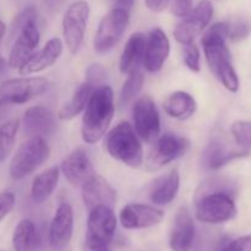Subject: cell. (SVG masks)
Returning a JSON list of instances; mask_svg holds the SVG:
<instances>
[{
	"instance_id": "obj_1",
	"label": "cell",
	"mask_w": 251,
	"mask_h": 251,
	"mask_svg": "<svg viewBox=\"0 0 251 251\" xmlns=\"http://www.w3.org/2000/svg\"><path fill=\"white\" fill-rule=\"evenodd\" d=\"M228 34L229 22H216L203 33L201 44L211 71L228 91L234 93L239 90V77L233 68L230 51L226 44Z\"/></svg>"
},
{
	"instance_id": "obj_2",
	"label": "cell",
	"mask_w": 251,
	"mask_h": 251,
	"mask_svg": "<svg viewBox=\"0 0 251 251\" xmlns=\"http://www.w3.org/2000/svg\"><path fill=\"white\" fill-rule=\"evenodd\" d=\"M114 93L107 85L98 86L91 93L82 117L81 135L86 144L93 145L107 132L114 117Z\"/></svg>"
},
{
	"instance_id": "obj_3",
	"label": "cell",
	"mask_w": 251,
	"mask_h": 251,
	"mask_svg": "<svg viewBox=\"0 0 251 251\" xmlns=\"http://www.w3.org/2000/svg\"><path fill=\"white\" fill-rule=\"evenodd\" d=\"M105 150L110 157L125 166L137 168L144 162V152L136 131L129 123L122 122L107 134Z\"/></svg>"
},
{
	"instance_id": "obj_4",
	"label": "cell",
	"mask_w": 251,
	"mask_h": 251,
	"mask_svg": "<svg viewBox=\"0 0 251 251\" xmlns=\"http://www.w3.org/2000/svg\"><path fill=\"white\" fill-rule=\"evenodd\" d=\"M50 150L41 136H31L20 145L9 167V173L14 180H21L33 173L48 159Z\"/></svg>"
},
{
	"instance_id": "obj_5",
	"label": "cell",
	"mask_w": 251,
	"mask_h": 251,
	"mask_svg": "<svg viewBox=\"0 0 251 251\" xmlns=\"http://www.w3.org/2000/svg\"><path fill=\"white\" fill-rule=\"evenodd\" d=\"M235 215V202L227 191H212L198 198L195 216L200 222L220 225L232 221Z\"/></svg>"
},
{
	"instance_id": "obj_6",
	"label": "cell",
	"mask_w": 251,
	"mask_h": 251,
	"mask_svg": "<svg viewBox=\"0 0 251 251\" xmlns=\"http://www.w3.org/2000/svg\"><path fill=\"white\" fill-rule=\"evenodd\" d=\"M46 77H17L0 83V108L25 104L48 90Z\"/></svg>"
},
{
	"instance_id": "obj_7",
	"label": "cell",
	"mask_w": 251,
	"mask_h": 251,
	"mask_svg": "<svg viewBox=\"0 0 251 251\" xmlns=\"http://www.w3.org/2000/svg\"><path fill=\"white\" fill-rule=\"evenodd\" d=\"M130 21V12L114 7L100 22L93 48L97 53H107L119 42Z\"/></svg>"
},
{
	"instance_id": "obj_8",
	"label": "cell",
	"mask_w": 251,
	"mask_h": 251,
	"mask_svg": "<svg viewBox=\"0 0 251 251\" xmlns=\"http://www.w3.org/2000/svg\"><path fill=\"white\" fill-rule=\"evenodd\" d=\"M90 5L85 0H77L66 9L63 16V36L66 47L73 54H76L83 42L86 33Z\"/></svg>"
},
{
	"instance_id": "obj_9",
	"label": "cell",
	"mask_w": 251,
	"mask_h": 251,
	"mask_svg": "<svg viewBox=\"0 0 251 251\" xmlns=\"http://www.w3.org/2000/svg\"><path fill=\"white\" fill-rule=\"evenodd\" d=\"M156 140L146 158L147 169L152 172L163 168L174 159L185 154L190 145L185 137L174 134H164Z\"/></svg>"
},
{
	"instance_id": "obj_10",
	"label": "cell",
	"mask_w": 251,
	"mask_h": 251,
	"mask_svg": "<svg viewBox=\"0 0 251 251\" xmlns=\"http://www.w3.org/2000/svg\"><path fill=\"white\" fill-rule=\"evenodd\" d=\"M213 15V6L210 0H201L195 7H193L186 16L183 17L180 22L174 28V38L185 44L194 43L196 37L207 27Z\"/></svg>"
},
{
	"instance_id": "obj_11",
	"label": "cell",
	"mask_w": 251,
	"mask_h": 251,
	"mask_svg": "<svg viewBox=\"0 0 251 251\" xmlns=\"http://www.w3.org/2000/svg\"><path fill=\"white\" fill-rule=\"evenodd\" d=\"M132 118L136 134L145 142H153L161 132L159 113L151 97L144 96L134 103Z\"/></svg>"
},
{
	"instance_id": "obj_12",
	"label": "cell",
	"mask_w": 251,
	"mask_h": 251,
	"mask_svg": "<svg viewBox=\"0 0 251 251\" xmlns=\"http://www.w3.org/2000/svg\"><path fill=\"white\" fill-rule=\"evenodd\" d=\"M163 218V211L145 203H129L119 213L120 223L125 229H146L159 225Z\"/></svg>"
},
{
	"instance_id": "obj_13",
	"label": "cell",
	"mask_w": 251,
	"mask_h": 251,
	"mask_svg": "<svg viewBox=\"0 0 251 251\" xmlns=\"http://www.w3.org/2000/svg\"><path fill=\"white\" fill-rule=\"evenodd\" d=\"M39 31L36 20H31L16 36L15 43L9 54L7 64L11 69H20L34 53L39 44Z\"/></svg>"
},
{
	"instance_id": "obj_14",
	"label": "cell",
	"mask_w": 251,
	"mask_h": 251,
	"mask_svg": "<svg viewBox=\"0 0 251 251\" xmlns=\"http://www.w3.org/2000/svg\"><path fill=\"white\" fill-rule=\"evenodd\" d=\"M60 172L66 180L76 188H82L90 179L96 176V171L82 149L74 150L61 162Z\"/></svg>"
},
{
	"instance_id": "obj_15",
	"label": "cell",
	"mask_w": 251,
	"mask_h": 251,
	"mask_svg": "<svg viewBox=\"0 0 251 251\" xmlns=\"http://www.w3.org/2000/svg\"><path fill=\"white\" fill-rule=\"evenodd\" d=\"M171 51V43L164 33V31L159 27H154L146 36L144 54V65L150 73H157L162 69L166 63L167 58Z\"/></svg>"
},
{
	"instance_id": "obj_16",
	"label": "cell",
	"mask_w": 251,
	"mask_h": 251,
	"mask_svg": "<svg viewBox=\"0 0 251 251\" xmlns=\"http://www.w3.org/2000/svg\"><path fill=\"white\" fill-rule=\"evenodd\" d=\"M195 239V225L193 216L186 207H180L174 217L169 233L172 251H190Z\"/></svg>"
},
{
	"instance_id": "obj_17",
	"label": "cell",
	"mask_w": 251,
	"mask_h": 251,
	"mask_svg": "<svg viewBox=\"0 0 251 251\" xmlns=\"http://www.w3.org/2000/svg\"><path fill=\"white\" fill-rule=\"evenodd\" d=\"M74 233V211L68 202L56 208L49 227V243L54 249H63L70 243Z\"/></svg>"
},
{
	"instance_id": "obj_18",
	"label": "cell",
	"mask_w": 251,
	"mask_h": 251,
	"mask_svg": "<svg viewBox=\"0 0 251 251\" xmlns=\"http://www.w3.org/2000/svg\"><path fill=\"white\" fill-rule=\"evenodd\" d=\"M117 216L109 206H96L87 218V234L109 244L117 229Z\"/></svg>"
},
{
	"instance_id": "obj_19",
	"label": "cell",
	"mask_w": 251,
	"mask_h": 251,
	"mask_svg": "<svg viewBox=\"0 0 251 251\" xmlns=\"http://www.w3.org/2000/svg\"><path fill=\"white\" fill-rule=\"evenodd\" d=\"M22 124L29 136H49L56 130V117L44 105H34L25 112Z\"/></svg>"
},
{
	"instance_id": "obj_20",
	"label": "cell",
	"mask_w": 251,
	"mask_h": 251,
	"mask_svg": "<svg viewBox=\"0 0 251 251\" xmlns=\"http://www.w3.org/2000/svg\"><path fill=\"white\" fill-rule=\"evenodd\" d=\"M61 53H63L61 39L58 37L49 39L41 50L32 54L31 58L19 69L20 75L29 76L32 74L41 73V71L50 68L60 58Z\"/></svg>"
},
{
	"instance_id": "obj_21",
	"label": "cell",
	"mask_w": 251,
	"mask_h": 251,
	"mask_svg": "<svg viewBox=\"0 0 251 251\" xmlns=\"http://www.w3.org/2000/svg\"><path fill=\"white\" fill-rule=\"evenodd\" d=\"M81 189H82L83 203L88 211L100 205L109 206L113 208L117 202V193L114 189L104 178L97 174Z\"/></svg>"
},
{
	"instance_id": "obj_22",
	"label": "cell",
	"mask_w": 251,
	"mask_h": 251,
	"mask_svg": "<svg viewBox=\"0 0 251 251\" xmlns=\"http://www.w3.org/2000/svg\"><path fill=\"white\" fill-rule=\"evenodd\" d=\"M145 43H146V36L141 32L132 33L129 37L124 49H123L119 61V69L123 74L129 75V74L139 70L140 65L144 63Z\"/></svg>"
},
{
	"instance_id": "obj_23",
	"label": "cell",
	"mask_w": 251,
	"mask_h": 251,
	"mask_svg": "<svg viewBox=\"0 0 251 251\" xmlns=\"http://www.w3.org/2000/svg\"><path fill=\"white\" fill-rule=\"evenodd\" d=\"M179 186H180V176L176 169H173L166 176H161L154 181L150 191V199L154 205H169L176 198Z\"/></svg>"
},
{
	"instance_id": "obj_24",
	"label": "cell",
	"mask_w": 251,
	"mask_h": 251,
	"mask_svg": "<svg viewBox=\"0 0 251 251\" xmlns=\"http://www.w3.org/2000/svg\"><path fill=\"white\" fill-rule=\"evenodd\" d=\"M249 154V151H230L222 142L213 140L203 152V163L210 169H220L237 158Z\"/></svg>"
},
{
	"instance_id": "obj_25",
	"label": "cell",
	"mask_w": 251,
	"mask_h": 251,
	"mask_svg": "<svg viewBox=\"0 0 251 251\" xmlns=\"http://www.w3.org/2000/svg\"><path fill=\"white\" fill-rule=\"evenodd\" d=\"M41 245V237L36 225L31 220L17 223L12 233V247L15 251H36Z\"/></svg>"
},
{
	"instance_id": "obj_26",
	"label": "cell",
	"mask_w": 251,
	"mask_h": 251,
	"mask_svg": "<svg viewBox=\"0 0 251 251\" xmlns=\"http://www.w3.org/2000/svg\"><path fill=\"white\" fill-rule=\"evenodd\" d=\"M59 176H60V168H58V167H51V168L38 174L32 181V200L36 203H42L48 200L56 189Z\"/></svg>"
},
{
	"instance_id": "obj_27",
	"label": "cell",
	"mask_w": 251,
	"mask_h": 251,
	"mask_svg": "<svg viewBox=\"0 0 251 251\" xmlns=\"http://www.w3.org/2000/svg\"><path fill=\"white\" fill-rule=\"evenodd\" d=\"M164 110L169 117L174 119H189L196 112V100L190 93L176 91L166 100Z\"/></svg>"
},
{
	"instance_id": "obj_28",
	"label": "cell",
	"mask_w": 251,
	"mask_h": 251,
	"mask_svg": "<svg viewBox=\"0 0 251 251\" xmlns=\"http://www.w3.org/2000/svg\"><path fill=\"white\" fill-rule=\"evenodd\" d=\"M95 87L88 82H83L76 88L73 97L59 109L58 118L60 120H71L83 112Z\"/></svg>"
},
{
	"instance_id": "obj_29",
	"label": "cell",
	"mask_w": 251,
	"mask_h": 251,
	"mask_svg": "<svg viewBox=\"0 0 251 251\" xmlns=\"http://www.w3.org/2000/svg\"><path fill=\"white\" fill-rule=\"evenodd\" d=\"M19 129L20 120L16 118L2 123L0 126V163L4 162L11 153Z\"/></svg>"
},
{
	"instance_id": "obj_30",
	"label": "cell",
	"mask_w": 251,
	"mask_h": 251,
	"mask_svg": "<svg viewBox=\"0 0 251 251\" xmlns=\"http://www.w3.org/2000/svg\"><path fill=\"white\" fill-rule=\"evenodd\" d=\"M144 82L145 76L140 70H136L134 71V73L129 74L126 81H125L124 85H123L122 92H120V105L125 107V105L129 104V103L139 95L142 86H144Z\"/></svg>"
},
{
	"instance_id": "obj_31",
	"label": "cell",
	"mask_w": 251,
	"mask_h": 251,
	"mask_svg": "<svg viewBox=\"0 0 251 251\" xmlns=\"http://www.w3.org/2000/svg\"><path fill=\"white\" fill-rule=\"evenodd\" d=\"M230 132L240 147H243L245 151L251 150V122L248 120L234 122L230 126Z\"/></svg>"
},
{
	"instance_id": "obj_32",
	"label": "cell",
	"mask_w": 251,
	"mask_h": 251,
	"mask_svg": "<svg viewBox=\"0 0 251 251\" xmlns=\"http://www.w3.org/2000/svg\"><path fill=\"white\" fill-rule=\"evenodd\" d=\"M184 63L189 70L194 73L200 71V49L195 43L185 44L184 47Z\"/></svg>"
},
{
	"instance_id": "obj_33",
	"label": "cell",
	"mask_w": 251,
	"mask_h": 251,
	"mask_svg": "<svg viewBox=\"0 0 251 251\" xmlns=\"http://www.w3.org/2000/svg\"><path fill=\"white\" fill-rule=\"evenodd\" d=\"M105 78H107V70L104 66L100 64H92L91 66H88L87 71H86V82L96 88L98 86H102Z\"/></svg>"
},
{
	"instance_id": "obj_34",
	"label": "cell",
	"mask_w": 251,
	"mask_h": 251,
	"mask_svg": "<svg viewBox=\"0 0 251 251\" xmlns=\"http://www.w3.org/2000/svg\"><path fill=\"white\" fill-rule=\"evenodd\" d=\"M36 17L37 14L36 10H34L33 7H27V9H25L24 11H21L16 17H15L14 22H12L11 33L14 34V36H17V34L20 33V31L24 28L25 25L28 21H31V20H36Z\"/></svg>"
},
{
	"instance_id": "obj_35",
	"label": "cell",
	"mask_w": 251,
	"mask_h": 251,
	"mask_svg": "<svg viewBox=\"0 0 251 251\" xmlns=\"http://www.w3.org/2000/svg\"><path fill=\"white\" fill-rule=\"evenodd\" d=\"M249 32L250 27L245 21L233 22V24H229V34H228V38L233 39V41H240V39L247 38Z\"/></svg>"
},
{
	"instance_id": "obj_36",
	"label": "cell",
	"mask_w": 251,
	"mask_h": 251,
	"mask_svg": "<svg viewBox=\"0 0 251 251\" xmlns=\"http://www.w3.org/2000/svg\"><path fill=\"white\" fill-rule=\"evenodd\" d=\"M15 195L10 191L0 193V222L14 210L15 207Z\"/></svg>"
},
{
	"instance_id": "obj_37",
	"label": "cell",
	"mask_w": 251,
	"mask_h": 251,
	"mask_svg": "<svg viewBox=\"0 0 251 251\" xmlns=\"http://www.w3.org/2000/svg\"><path fill=\"white\" fill-rule=\"evenodd\" d=\"M194 0H173L172 2V14L178 17H184L193 10Z\"/></svg>"
},
{
	"instance_id": "obj_38",
	"label": "cell",
	"mask_w": 251,
	"mask_h": 251,
	"mask_svg": "<svg viewBox=\"0 0 251 251\" xmlns=\"http://www.w3.org/2000/svg\"><path fill=\"white\" fill-rule=\"evenodd\" d=\"M85 251H109V249H108V243L86 234Z\"/></svg>"
},
{
	"instance_id": "obj_39",
	"label": "cell",
	"mask_w": 251,
	"mask_h": 251,
	"mask_svg": "<svg viewBox=\"0 0 251 251\" xmlns=\"http://www.w3.org/2000/svg\"><path fill=\"white\" fill-rule=\"evenodd\" d=\"M218 251H245L240 238L234 240H226L218 248Z\"/></svg>"
},
{
	"instance_id": "obj_40",
	"label": "cell",
	"mask_w": 251,
	"mask_h": 251,
	"mask_svg": "<svg viewBox=\"0 0 251 251\" xmlns=\"http://www.w3.org/2000/svg\"><path fill=\"white\" fill-rule=\"evenodd\" d=\"M172 0H145L147 9L153 12H161L168 7Z\"/></svg>"
},
{
	"instance_id": "obj_41",
	"label": "cell",
	"mask_w": 251,
	"mask_h": 251,
	"mask_svg": "<svg viewBox=\"0 0 251 251\" xmlns=\"http://www.w3.org/2000/svg\"><path fill=\"white\" fill-rule=\"evenodd\" d=\"M135 0H117L115 1V7H119V9L125 10V11L130 12L131 11L132 6H134Z\"/></svg>"
},
{
	"instance_id": "obj_42",
	"label": "cell",
	"mask_w": 251,
	"mask_h": 251,
	"mask_svg": "<svg viewBox=\"0 0 251 251\" xmlns=\"http://www.w3.org/2000/svg\"><path fill=\"white\" fill-rule=\"evenodd\" d=\"M5 32H6V26H5L4 22L0 21V43H1L2 38H4Z\"/></svg>"
},
{
	"instance_id": "obj_43",
	"label": "cell",
	"mask_w": 251,
	"mask_h": 251,
	"mask_svg": "<svg viewBox=\"0 0 251 251\" xmlns=\"http://www.w3.org/2000/svg\"><path fill=\"white\" fill-rule=\"evenodd\" d=\"M2 64H4V59H2L1 56H0V66H1Z\"/></svg>"
},
{
	"instance_id": "obj_44",
	"label": "cell",
	"mask_w": 251,
	"mask_h": 251,
	"mask_svg": "<svg viewBox=\"0 0 251 251\" xmlns=\"http://www.w3.org/2000/svg\"><path fill=\"white\" fill-rule=\"evenodd\" d=\"M112 1H117V0H112Z\"/></svg>"
}]
</instances>
